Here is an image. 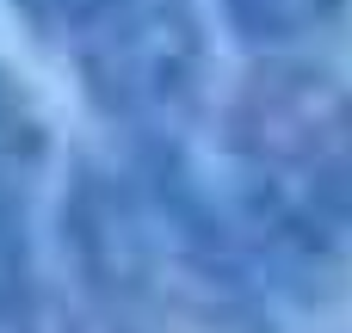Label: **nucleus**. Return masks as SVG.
Segmentation results:
<instances>
[{
  "instance_id": "2",
  "label": "nucleus",
  "mask_w": 352,
  "mask_h": 333,
  "mask_svg": "<svg viewBox=\"0 0 352 333\" xmlns=\"http://www.w3.org/2000/svg\"><path fill=\"white\" fill-rule=\"evenodd\" d=\"M223 154L340 247L352 241V87L303 56H260L223 105Z\"/></svg>"
},
{
  "instance_id": "6",
  "label": "nucleus",
  "mask_w": 352,
  "mask_h": 333,
  "mask_svg": "<svg viewBox=\"0 0 352 333\" xmlns=\"http://www.w3.org/2000/svg\"><path fill=\"white\" fill-rule=\"evenodd\" d=\"M43 161H50V117L31 99V87L12 68H0V173L37 179Z\"/></svg>"
},
{
  "instance_id": "1",
  "label": "nucleus",
  "mask_w": 352,
  "mask_h": 333,
  "mask_svg": "<svg viewBox=\"0 0 352 333\" xmlns=\"http://www.w3.org/2000/svg\"><path fill=\"white\" fill-rule=\"evenodd\" d=\"M68 284L105 333H272V297L241 260L210 173L186 142H111L68 161Z\"/></svg>"
},
{
  "instance_id": "7",
  "label": "nucleus",
  "mask_w": 352,
  "mask_h": 333,
  "mask_svg": "<svg viewBox=\"0 0 352 333\" xmlns=\"http://www.w3.org/2000/svg\"><path fill=\"white\" fill-rule=\"evenodd\" d=\"M19 333H105V321L80 303V290H74V284H50V278H37L31 309H25Z\"/></svg>"
},
{
  "instance_id": "5",
  "label": "nucleus",
  "mask_w": 352,
  "mask_h": 333,
  "mask_svg": "<svg viewBox=\"0 0 352 333\" xmlns=\"http://www.w3.org/2000/svg\"><path fill=\"white\" fill-rule=\"evenodd\" d=\"M37 278L43 272L31 253V179L0 173V333H19Z\"/></svg>"
},
{
  "instance_id": "4",
  "label": "nucleus",
  "mask_w": 352,
  "mask_h": 333,
  "mask_svg": "<svg viewBox=\"0 0 352 333\" xmlns=\"http://www.w3.org/2000/svg\"><path fill=\"white\" fill-rule=\"evenodd\" d=\"M352 0H223V19L229 31L248 43V49H266V56H291L297 43L334 31L346 19Z\"/></svg>"
},
{
  "instance_id": "3",
  "label": "nucleus",
  "mask_w": 352,
  "mask_h": 333,
  "mask_svg": "<svg viewBox=\"0 0 352 333\" xmlns=\"http://www.w3.org/2000/svg\"><path fill=\"white\" fill-rule=\"evenodd\" d=\"M118 142H186L210 80L192 0H93L56 43Z\"/></svg>"
}]
</instances>
